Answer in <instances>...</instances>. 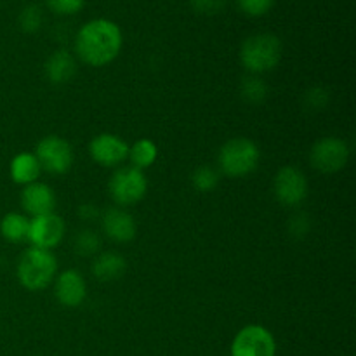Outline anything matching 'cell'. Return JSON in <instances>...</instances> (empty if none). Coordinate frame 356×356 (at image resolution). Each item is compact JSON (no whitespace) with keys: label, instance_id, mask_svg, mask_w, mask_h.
Here are the masks:
<instances>
[{"label":"cell","instance_id":"e0dca14e","mask_svg":"<svg viewBox=\"0 0 356 356\" xmlns=\"http://www.w3.org/2000/svg\"><path fill=\"white\" fill-rule=\"evenodd\" d=\"M127 270L124 256L117 252H103L92 263V275L99 282H115L124 277Z\"/></svg>","mask_w":356,"mask_h":356},{"label":"cell","instance_id":"83f0119b","mask_svg":"<svg viewBox=\"0 0 356 356\" xmlns=\"http://www.w3.org/2000/svg\"><path fill=\"white\" fill-rule=\"evenodd\" d=\"M309 229V219L305 214H298L291 221V233L296 236H305Z\"/></svg>","mask_w":356,"mask_h":356},{"label":"cell","instance_id":"ba28073f","mask_svg":"<svg viewBox=\"0 0 356 356\" xmlns=\"http://www.w3.org/2000/svg\"><path fill=\"white\" fill-rule=\"evenodd\" d=\"M42 170L51 174H65L73 165V148L59 136H45L35 149Z\"/></svg>","mask_w":356,"mask_h":356},{"label":"cell","instance_id":"d6986e66","mask_svg":"<svg viewBox=\"0 0 356 356\" xmlns=\"http://www.w3.org/2000/svg\"><path fill=\"white\" fill-rule=\"evenodd\" d=\"M129 159H131L132 167H136V169H148L159 159V148H156L152 139H138L134 145L129 146Z\"/></svg>","mask_w":356,"mask_h":356},{"label":"cell","instance_id":"5bb4252c","mask_svg":"<svg viewBox=\"0 0 356 356\" xmlns=\"http://www.w3.org/2000/svg\"><path fill=\"white\" fill-rule=\"evenodd\" d=\"M21 205L33 218L51 214L56 207V193L49 184L37 181V183L24 186L23 193H21Z\"/></svg>","mask_w":356,"mask_h":356},{"label":"cell","instance_id":"7c38bea8","mask_svg":"<svg viewBox=\"0 0 356 356\" xmlns=\"http://www.w3.org/2000/svg\"><path fill=\"white\" fill-rule=\"evenodd\" d=\"M54 294L65 308H79L87 296V284L76 270H66L56 275Z\"/></svg>","mask_w":356,"mask_h":356},{"label":"cell","instance_id":"3957f363","mask_svg":"<svg viewBox=\"0 0 356 356\" xmlns=\"http://www.w3.org/2000/svg\"><path fill=\"white\" fill-rule=\"evenodd\" d=\"M282 59V42L271 33H257L247 38L240 49V61L252 75L271 72Z\"/></svg>","mask_w":356,"mask_h":356},{"label":"cell","instance_id":"2e32d148","mask_svg":"<svg viewBox=\"0 0 356 356\" xmlns=\"http://www.w3.org/2000/svg\"><path fill=\"white\" fill-rule=\"evenodd\" d=\"M44 72L49 82L56 83V86H59V83H66L75 76L76 61L70 52L58 51L54 52L47 61H45Z\"/></svg>","mask_w":356,"mask_h":356},{"label":"cell","instance_id":"44dd1931","mask_svg":"<svg viewBox=\"0 0 356 356\" xmlns=\"http://www.w3.org/2000/svg\"><path fill=\"white\" fill-rule=\"evenodd\" d=\"M191 183H193L195 190L200 193H209V191L216 190L219 184V174L218 170L212 169L209 165L198 167L191 176Z\"/></svg>","mask_w":356,"mask_h":356},{"label":"cell","instance_id":"484cf974","mask_svg":"<svg viewBox=\"0 0 356 356\" xmlns=\"http://www.w3.org/2000/svg\"><path fill=\"white\" fill-rule=\"evenodd\" d=\"M47 6L58 14H75L83 7V0H47Z\"/></svg>","mask_w":356,"mask_h":356},{"label":"cell","instance_id":"9c48e42d","mask_svg":"<svg viewBox=\"0 0 356 356\" xmlns=\"http://www.w3.org/2000/svg\"><path fill=\"white\" fill-rule=\"evenodd\" d=\"M273 193L285 207H296L308 197V179L298 167H282L273 181Z\"/></svg>","mask_w":356,"mask_h":356},{"label":"cell","instance_id":"52a82bcc","mask_svg":"<svg viewBox=\"0 0 356 356\" xmlns=\"http://www.w3.org/2000/svg\"><path fill=\"white\" fill-rule=\"evenodd\" d=\"M312 165L323 174L339 172L350 160V146L341 138H323L313 145Z\"/></svg>","mask_w":356,"mask_h":356},{"label":"cell","instance_id":"ac0fdd59","mask_svg":"<svg viewBox=\"0 0 356 356\" xmlns=\"http://www.w3.org/2000/svg\"><path fill=\"white\" fill-rule=\"evenodd\" d=\"M28 228H30V219L19 212H9L0 221V235L10 243H21L28 240Z\"/></svg>","mask_w":356,"mask_h":356},{"label":"cell","instance_id":"f1b7e54d","mask_svg":"<svg viewBox=\"0 0 356 356\" xmlns=\"http://www.w3.org/2000/svg\"><path fill=\"white\" fill-rule=\"evenodd\" d=\"M79 216L83 219V221H90V219H96L97 216H99V212H97L96 205H82V207L79 209Z\"/></svg>","mask_w":356,"mask_h":356},{"label":"cell","instance_id":"8fae6325","mask_svg":"<svg viewBox=\"0 0 356 356\" xmlns=\"http://www.w3.org/2000/svg\"><path fill=\"white\" fill-rule=\"evenodd\" d=\"M89 153L96 163L103 167H117L129 159V145L117 134H97L90 141Z\"/></svg>","mask_w":356,"mask_h":356},{"label":"cell","instance_id":"4316f807","mask_svg":"<svg viewBox=\"0 0 356 356\" xmlns=\"http://www.w3.org/2000/svg\"><path fill=\"white\" fill-rule=\"evenodd\" d=\"M305 101L306 106H308L309 110H322V108H325V104L329 103V92L320 89V87H316V89H312L306 94Z\"/></svg>","mask_w":356,"mask_h":356},{"label":"cell","instance_id":"7a4b0ae2","mask_svg":"<svg viewBox=\"0 0 356 356\" xmlns=\"http://www.w3.org/2000/svg\"><path fill=\"white\" fill-rule=\"evenodd\" d=\"M17 282L30 292L47 289L58 275V259L51 250L30 247L17 261Z\"/></svg>","mask_w":356,"mask_h":356},{"label":"cell","instance_id":"cb8c5ba5","mask_svg":"<svg viewBox=\"0 0 356 356\" xmlns=\"http://www.w3.org/2000/svg\"><path fill=\"white\" fill-rule=\"evenodd\" d=\"M273 2L275 0H238V6L247 16L257 17L264 16L273 7Z\"/></svg>","mask_w":356,"mask_h":356},{"label":"cell","instance_id":"ffe728a7","mask_svg":"<svg viewBox=\"0 0 356 356\" xmlns=\"http://www.w3.org/2000/svg\"><path fill=\"white\" fill-rule=\"evenodd\" d=\"M240 92H242V97L245 101L252 104H259L266 99L268 86L263 79H259V75H250L242 80Z\"/></svg>","mask_w":356,"mask_h":356},{"label":"cell","instance_id":"6da1fadb","mask_svg":"<svg viewBox=\"0 0 356 356\" xmlns=\"http://www.w3.org/2000/svg\"><path fill=\"white\" fill-rule=\"evenodd\" d=\"M122 31L110 19H94L80 28L75 49L86 65L99 68L110 65L122 51Z\"/></svg>","mask_w":356,"mask_h":356},{"label":"cell","instance_id":"603a6c76","mask_svg":"<svg viewBox=\"0 0 356 356\" xmlns=\"http://www.w3.org/2000/svg\"><path fill=\"white\" fill-rule=\"evenodd\" d=\"M19 26L26 33H35L42 26V13L37 6H28L19 14Z\"/></svg>","mask_w":356,"mask_h":356},{"label":"cell","instance_id":"d4e9b609","mask_svg":"<svg viewBox=\"0 0 356 356\" xmlns=\"http://www.w3.org/2000/svg\"><path fill=\"white\" fill-rule=\"evenodd\" d=\"M190 2L197 13L205 14V16L221 13L226 6V0H190Z\"/></svg>","mask_w":356,"mask_h":356},{"label":"cell","instance_id":"277c9868","mask_svg":"<svg viewBox=\"0 0 356 356\" xmlns=\"http://www.w3.org/2000/svg\"><path fill=\"white\" fill-rule=\"evenodd\" d=\"M261 153L256 143L249 138H233L219 149V169L228 177H243L259 165Z\"/></svg>","mask_w":356,"mask_h":356},{"label":"cell","instance_id":"8992f818","mask_svg":"<svg viewBox=\"0 0 356 356\" xmlns=\"http://www.w3.org/2000/svg\"><path fill=\"white\" fill-rule=\"evenodd\" d=\"M277 341L263 325H247L238 330L232 343V356H275Z\"/></svg>","mask_w":356,"mask_h":356},{"label":"cell","instance_id":"4fadbf2b","mask_svg":"<svg viewBox=\"0 0 356 356\" xmlns=\"http://www.w3.org/2000/svg\"><path fill=\"white\" fill-rule=\"evenodd\" d=\"M101 225L108 238L118 243H127L134 240L136 232H138L134 218L122 207L108 209L101 218Z\"/></svg>","mask_w":356,"mask_h":356},{"label":"cell","instance_id":"30bf717a","mask_svg":"<svg viewBox=\"0 0 356 356\" xmlns=\"http://www.w3.org/2000/svg\"><path fill=\"white\" fill-rule=\"evenodd\" d=\"M65 233V221L58 214H54V212L44 216H35L33 219H30L28 242H31V247H37V249L51 250L63 242Z\"/></svg>","mask_w":356,"mask_h":356},{"label":"cell","instance_id":"7402d4cb","mask_svg":"<svg viewBox=\"0 0 356 356\" xmlns=\"http://www.w3.org/2000/svg\"><path fill=\"white\" fill-rule=\"evenodd\" d=\"M101 238L92 229H83L75 238V250L80 256H94L99 252Z\"/></svg>","mask_w":356,"mask_h":356},{"label":"cell","instance_id":"9a60e30c","mask_svg":"<svg viewBox=\"0 0 356 356\" xmlns=\"http://www.w3.org/2000/svg\"><path fill=\"white\" fill-rule=\"evenodd\" d=\"M10 179L21 186H28L31 183H37L40 177L42 167L38 163L35 153H17L9 165Z\"/></svg>","mask_w":356,"mask_h":356},{"label":"cell","instance_id":"5b68a950","mask_svg":"<svg viewBox=\"0 0 356 356\" xmlns=\"http://www.w3.org/2000/svg\"><path fill=\"white\" fill-rule=\"evenodd\" d=\"M108 188H110V195L115 204L120 207H127V205H134L145 198L146 190H148V179H146L145 172L136 167H122L111 176Z\"/></svg>","mask_w":356,"mask_h":356}]
</instances>
